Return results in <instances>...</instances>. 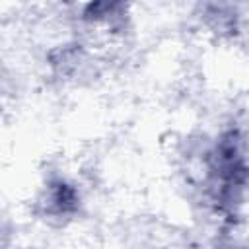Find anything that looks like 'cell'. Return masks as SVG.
Returning <instances> with one entry per match:
<instances>
[{"label": "cell", "mask_w": 249, "mask_h": 249, "mask_svg": "<svg viewBox=\"0 0 249 249\" xmlns=\"http://www.w3.org/2000/svg\"><path fill=\"white\" fill-rule=\"evenodd\" d=\"M204 165L208 195L222 210H231L249 183L247 140L243 132L239 128H226L206 152Z\"/></svg>", "instance_id": "cell-1"}, {"label": "cell", "mask_w": 249, "mask_h": 249, "mask_svg": "<svg viewBox=\"0 0 249 249\" xmlns=\"http://www.w3.org/2000/svg\"><path fill=\"white\" fill-rule=\"evenodd\" d=\"M82 204L80 191L74 183L60 175H53L47 179L43 191L37 196V212L45 220L64 222L78 214Z\"/></svg>", "instance_id": "cell-2"}, {"label": "cell", "mask_w": 249, "mask_h": 249, "mask_svg": "<svg viewBox=\"0 0 249 249\" xmlns=\"http://www.w3.org/2000/svg\"><path fill=\"white\" fill-rule=\"evenodd\" d=\"M202 23L218 37H235L241 29L239 0H206L202 6Z\"/></svg>", "instance_id": "cell-3"}, {"label": "cell", "mask_w": 249, "mask_h": 249, "mask_svg": "<svg viewBox=\"0 0 249 249\" xmlns=\"http://www.w3.org/2000/svg\"><path fill=\"white\" fill-rule=\"evenodd\" d=\"M134 0H88L82 8V19L91 25H121Z\"/></svg>", "instance_id": "cell-4"}]
</instances>
